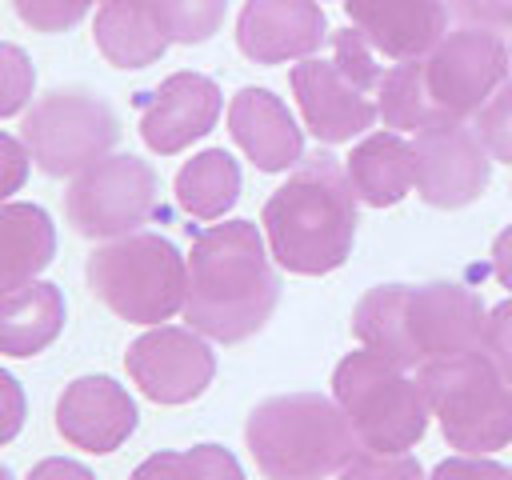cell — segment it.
Masks as SVG:
<instances>
[{
    "mask_svg": "<svg viewBox=\"0 0 512 480\" xmlns=\"http://www.w3.org/2000/svg\"><path fill=\"white\" fill-rule=\"evenodd\" d=\"M508 68L512 56L496 28H452L420 60H400L384 68V80L376 88L380 120L400 132H420L444 120H468L508 80Z\"/></svg>",
    "mask_w": 512,
    "mask_h": 480,
    "instance_id": "1",
    "label": "cell"
},
{
    "mask_svg": "<svg viewBox=\"0 0 512 480\" xmlns=\"http://www.w3.org/2000/svg\"><path fill=\"white\" fill-rule=\"evenodd\" d=\"M276 304L280 276L252 220L212 224L192 236L184 296V320L192 332L216 344H240L268 324Z\"/></svg>",
    "mask_w": 512,
    "mask_h": 480,
    "instance_id": "2",
    "label": "cell"
},
{
    "mask_svg": "<svg viewBox=\"0 0 512 480\" xmlns=\"http://www.w3.org/2000/svg\"><path fill=\"white\" fill-rule=\"evenodd\" d=\"M484 320L480 296L464 284H380L356 300L352 336L400 368H420L440 356L476 352Z\"/></svg>",
    "mask_w": 512,
    "mask_h": 480,
    "instance_id": "3",
    "label": "cell"
},
{
    "mask_svg": "<svg viewBox=\"0 0 512 480\" xmlns=\"http://www.w3.org/2000/svg\"><path fill=\"white\" fill-rule=\"evenodd\" d=\"M260 224L280 268L296 276H324L352 256L356 188L332 152H312L264 200Z\"/></svg>",
    "mask_w": 512,
    "mask_h": 480,
    "instance_id": "4",
    "label": "cell"
},
{
    "mask_svg": "<svg viewBox=\"0 0 512 480\" xmlns=\"http://www.w3.org/2000/svg\"><path fill=\"white\" fill-rule=\"evenodd\" d=\"M244 440L268 480H328L360 452L344 408L320 392L260 400L248 412Z\"/></svg>",
    "mask_w": 512,
    "mask_h": 480,
    "instance_id": "5",
    "label": "cell"
},
{
    "mask_svg": "<svg viewBox=\"0 0 512 480\" xmlns=\"http://www.w3.org/2000/svg\"><path fill=\"white\" fill-rule=\"evenodd\" d=\"M416 380L456 452L484 456L512 444V380L484 348L428 360L416 368Z\"/></svg>",
    "mask_w": 512,
    "mask_h": 480,
    "instance_id": "6",
    "label": "cell"
},
{
    "mask_svg": "<svg viewBox=\"0 0 512 480\" xmlns=\"http://www.w3.org/2000/svg\"><path fill=\"white\" fill-rule=\"evenodd\" d=\"M84 276L92 296L128 324L172 320L188 296V256L160 232H128L100 244Z\"/></svg>",
    "mask_w": 512,
    "mask_h": 480,
    "instance_id": "7",
    "label": "cell"
},
{
    "mask_svg": "<svg viewBox=\"0 0 512 480\" xmlns=\"http://www.w3.org/2000/svg\"><path fill=\"white\" fill-rule=\"evenodd\" d=\"M332 400L344 408L364 452H408L428 432V400L420 380L396 360L360 348L332 372Z\"/></svg>",
    "mask_w": 512,
    "mask_h": 480,
    "instance_id": "8",
    "label": "cell"
},
{
    "mask_svg": "<svg viewBox=\"0 0 512 480\" xmlns=\"http://www.w3.org/2000/svg\"><path fill=\"white\" fill-rule=\"evenodd\" d=\"M20 140L44 176H76L116 148L120 120L104 96L68 84L44 92L24 112Z\"/></svg>",
    "mask_w": 512,
    "mask_h": 480,
    "instance_id": "9",
    "label": "cell"
},
{
    "mask_svg": "<svg viewBox=\"0 0 512 480\" xmlns=\"http://www.w3.org/2000/svg\"><path fill=\"white\" fill-rule=\"evenodd\" d=\"M160 208V176L140 156H104L72 176L64 192L68 224L88 240H116L140 232Z\"/></svg>",
    "mask_w": 512,
    "mask_h": 480,
    "instance_id": "10",
    "label": "cell"
},
{
    "mask_svg": "<svg viewBox=\"0 0 512 480\" xmlns=\"http://www.w3.org/2000/svg\"><path fill=\"white\" fill-rule=\"evenodd\" d=\"M124 368L152 404H188L212 384L216 352L192 328L156 324L128 344Z\"/></svg>",
    "mask_w": 512,
    "mask_h": 480,
    "instance_id": "11",
    "label": "cell"
},
{
    "mask_svg": "<svg viewBox=\"0 0 512 480\" xmlns=\"http://www.w3.org/2000/svg\"><path fill=\"white\" fill-rule=\"evenodd\" d=\"M416 192L432 208H464L488 188V148L464 120L428 124L412 140Z\"/></svg>",
    "mask_w": 512,
    "mask_h": 480,
    "instance_id": "12",
    "label": "cell"
},
{
    "mask_svg": "<svg viewBox=\"0 0 512 480\" xmlns=\"http://www.w3.org/2000/svg\"><path fill=\"white\" fill-rule=\"evenodd\" d=\"M288 84L296 92V104L304 112L308 132L320 144H344L360 132L372 128V120L380 116L376 108V92L368 84H360L344 64L336 60H300L288 72Z\"/></svg>",
    "mask_w": 512,
    "mask_h": 480,
    "instance_id": "13",
    "label": "cell"
},
{
    "mask_svg": "<svg viewBox=\"0 0 512 480\" xmlns=\"http://www.w3.org/2000/svg\"><path fill=\"white\" fill-rule=\"evenodd\" d=\"M140 140L156 156H176L192 140L208 136L220 120V84L204 72H172L160 88L140 92Z\"/></svg>",
    "mask_w": 512,
    "mask_h": 480,
    "instance_id": "14",
    "label": "cell"
},
{
    "mask_svg": "<svg viewBox=\"0 0 512 480\" xmlns=\"http://www.w3.org/2000/svg\"><path fill=\"white\" fill-rule=\"evenodd\" d=\"M328 40V20L316 0H244L236 48L252 64L308 60Z\"/></svg>",
    "mask_w": 512,
    "mask_h": 480,
    "instance_id": "15",
    "label": "cell"
},
{
    "mask_svg": "<svg viewBox=\"0 0 512 480\" xmlns=\"http://www.w3.org/2000/svg\"><path fill=\"white\" fill-rule=\"evenodd\" d=\"M136 400L112 376H80L56 400V432L84 452H116L136 432Z\"/></svg>",
    "mask_w": 512,
    "mask_h": 480,
    "instance_id": "16",
    "label": "cell"
},
{
    "mask_svg": "<svg viewBox=\"0 0 512 480\" xmlns=\"http://www.w3.org/2000/svg\"><path fill=\"white\" fill-rule=\"evenodd\" d=\"M352 28L388 56V60H420L432 52L448 32V4L444 0H344Z\"/></svg>",
    "mask_w": 512,
    "mask_h": 480,
    "instance_id": "17",
    "label": "cell"
},
{
    "mask_svg": "<svg viewBox=\"0 0 512 480\" xmlns=\"http://www.w3.org/2000/svg\"><path fill=\"white\" fill-rule=\"evenodd\" d=\"M228 132L260 172H284L304 160V136L288 104L268 88H240L232 96Z\"/></svg>",
    "mask_w": 512,
    "mask_h": 480,
    "instance_id": "18",
    "label": "cell"
},
{
    "mask_svg": "<svg viewBox=\"0 0 512 480\" xmlns=\"http://www.w3.org/2000/svg\"><path fill=\"white\" fill-rule=\"evenodd\" d=\"M64 332V292L48 280H28L0 292V356H36Z\"/></svg>",
    "mask_w": 512,
    "mask_h": 480,
    "instance_id": "19",
    "label": "cell"
},
{
    "mask_svg": "<svg viewBox=\"0 0 512 480\" xmlns=\"http://www.w3.org/2000/svg\"><path fill=\"white\" fill-rule=\"evenodd\" d=\"M344 172L356 188V200H364L368 208H392L416 184V156L404 136L372 132L352 148Z\"/></svg>",
    "mask_w": 512,
    "mask_h": 480,
    "instance_id": "20",
    "label": "cell"
},
{
    "mask_svg": "<svg viewBox=\"0 0 512 480\" xmlns=\"http://www.w3.org/2000/svg\"><path fill=\"white\" fill-rule=\"evenodd\" d=\"M96 48L116 68H148L168 52V36L152 12V0H108L92 20Z\"/></svg>",
    "mask_w": 512,
    "mask_h": 480,
    "instance_id": "21",
    "label": "cell"
},
{
    "mask_svg": "<svg viewBox=\"0 0 512 480\" xmlns=\"http://www.w3.org/2000/svg\"><path fill=\"white\" fill-rule=\"evenodd\" d=\"M56 256V224L40 204H0V292L36 280Z\"/></svg>",
    "mask_w": 512,
    "mask_h": 480,
    "instance_id": "22",
    "label": "cell"
},
{
    "mask_svg": "<svg viewBox=\"0 0 512 480\" xmlns=\"http://www.w3.org/2000/svg\"><path fill=\"white\" fill-rule=\"evenodd\" d=\"M240 200V164L224 148L196 152L176 172V204L192 220H220Z\"/></svg>",
    "mask_w": 512,
    "mask_h": 480,
    "instance_id": "23",
    "label": "cell"
},
{
    "mask_svg": "<svg viewBox=\"0 0 512 480\" xmlns=\"http://www.w3.org/2000/svg\"><path fill=\"white\" fill-rule=\"evenodd\" d=\"M128 480H244V468L228 448L196 444L188 452H152Z\"/></svg>",
    "mask_w": 512,
    "mask_h": 480,
    "instance_id": "24",
    "label": "cell"
},
{
    "mask_svg": "<svg viewBox=\"0 0 512 480\" xmlns=\"http://www.w3.org/2000/svg\"><path fill=\"white\" fill-rule=\"evenodd\" d=\"M152 12L172 44H200L224 24L228 0H152Z\"/></svg>",
    "mask_w": 512,
    "mask_h": 480,
    "instance_id": "25",
    "label": "cell"
},
{
    "mask_svg": "<svg viewBox=\"0 0 512 480\" xmlns=\"http://www.w3.org/2000/svg\"><path fill=\"white\" fill-rule=\"evenodd\" d=\"M472 132L480 136L488 156L512 164V76L480 104V112L472 116Z\"/></svg>",
    "mask_w": 512,
    "mask_h": 480,
    "instance_id": "26",
    "label": "cell"
},
{
    "mask_svg": "<svg viewBox=\"0 0 512 480\" xmlns=\"http://www.w3.org/2000/svg\"><path fill=\"white\" fill-rule=\"evenodd\" d=\"M32 88H36V68L28 52L20 44L0 40V120L16 116L32 100Z\"/></svg>",
    "mask_w": 512,
    "mask_h": 480,
    "instance_id": "27",
    "label": "cell"
},
{
    "mask_svg": "<svg viewBox=\"0 0 512 480\" xmlns=\"http://www.w3.org/2000/svg\"><path fill=\"white\" fill-rule=\"evenodd\" d=\"M340 480H424V468L408 452H356L344 468Z\"/></svg>",
    "mask_w": 512,
    "mask_h": 480,
    "instance_id": "28",
    "label": "cell"
},
{
    "mask_svg": "<svg viewBox=\"0 0 512 480\" xmlns=\"http://www.w3.org/2000/svg\"><path fill=\"white\" fill-rule=\"evenodd\" d=\"M96 0H12L16 16L32 28V32H68L72 24L84 20V12Z\"/></svg>",
    "mask_w": 512,
    "mask_h": 480,
    "instance_id": "29",
    "label": "cell"
},
{
    "mask_svg": "<svg viewBox=\"0 0 512 480\" xmlns=\"http://www.w3.org/2000/svg\"><path fill=\"white\" fill-rule=\"evenodd\" d=\"M480 348H484V352L500 364V372L512 380V300H504V304H496V308L488 312Z\"/></svg>",
    "mask_w": 512,
    "mask_h": 480,
    "instance_id": "30",
    "label": "cell"
},
{
    "mask_svg": "<svg viewBox=\"0 0 512 480\" xmlns=\"http://www.w3.org/2000/svg\"><path fill=\"white\" fill-rule=\"evenodd\" d=\"M428 480H512V464H496L484 456H448L432 468Z\"/></svg>",
    "mask_w": 512,
    "mask_h": 480,
    "instance_id": "31",
    "label": "cell"
},
{
    "mask_svg": "<svg viewBox=\"0 0 512 480\" xmlns=\"http://www.w3.org/2000/svg\"><path fill=\"white\" fill-rule=\"evenodd\" d=\"M28 164H32L28 144L16 140V136H8V132H0V204H4L12 192L24 188V180H28Z\"/></svg>",
    "mask_w": 512,
    "mask_h": 480,
    "instance_id": "32",
    "label": "cell"
},
{
    "mask_svg": "<svg viewBox=\"0 0 512 480\" xmlns=\"http://www.w3.org/2000/svg\"><path fill=\"white\" fill-rule=\"evenodd\" d=\"M24 416H28V400H24V388L12 372L0 368V444L16 440L20 428H24Z\"/></svg>",
    "mask_w": 512,
    "mask_h": 480,
    "instance_id": "33",
    "label": "cell"
},
{
    "mask_svg": "<svg viewBox=\"0 0 512 480\" xmlns=\"http://www.w3.org/2000/svg\"><path fill=\"white\" fill-rule=\"evenodd\" d=\"M452 12H456L464 24L512 28V0H452Z\"/></svg>",
    "mask_w": 512,
    "mask_h": 480,
    "instance_id": "34",
    "label": "cell"
},
{
    "mask_svg": "<svg viewBox=\"0 0 512 480\" xmlns=\"http://www.w3.org/2000/svg\"><path fill=\"white\" fill-rule=\"evenodd\" d=\"M24 480H96L92 468H84L80 460H68V456H48L40 464H32V472Z\"/></svg>",
    "mask_w": 512,
    "mask_h": 480,
    "instance_id": "35",
    "label": "cell"
},
{
    "mask_svg": "<svg viewBox=\"0 0 512 480\" xmlns=\"http://www.w3.org/2000/svg\"><path fill=\"white\" fill-rule=\"evenodd\" d=\"M492 272H496V280L512 292V224L492 240Z\"/></svg>",
    "mask_w": 512,
    "mask_h": 480,
    "instance_id": "36",
    "label": "cell"
},
{
    "mask_svg": "<svg viewBox=\"0 0 512 480\" xmlns=\"http://www.w3.org/2000/svg\"><path fill=\"white\" fill-rule=\"evenodd\" d=\"M0 480H16V476H12V472H8L4 464H0Z\"/></svg>",
    "mask_w": 512,
    "mask_h": 480,
    "instance_id": "37",
    "label": "cell"
},
{
    "mask_svg": "<svg viewBox=\"0 0 512 480\" xmlns=\"http://www.w3.org/2000/svg\"><path fill=\"white\" fill-rule=\"evenodd\" d=\"M100 4H108V0H100Z\"/></svg>",
    "mask_w": 512,
    "mask_h": 480,
    "instance_id": "38",
    "label": "cell"
},
{
    "mask_svg": "<svg viewBox=\"0 0 512 480\" xmlns=\"http://www.w3.org/2000/svg\"><path fill=\"white\" fill-rule=\"evenodd\" d=\"M508 56H512V52H508Z\"/></svg>",
    "mask_w": 512,
    "mask_h": 480,
    "instance_id": "39",
    "label": "cell"
}]
</instances>
